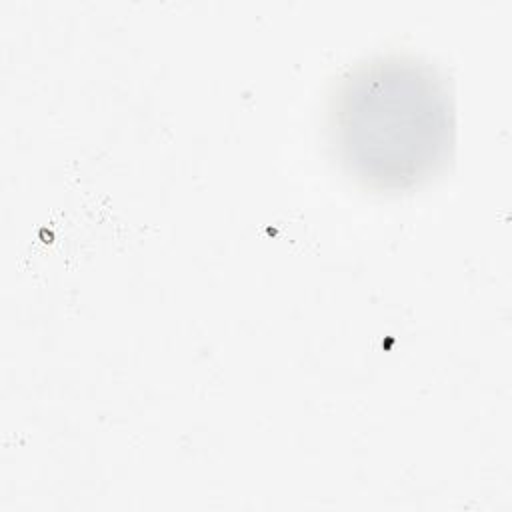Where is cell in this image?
Masks as SVG:
<instances>
[{
	"mask_svg": "<svg viewBox=\"0 0 512 512\" xmlns=\"http://www.w3.org/2000/svg\"><path fill=\"white\" fill-rule=\"evenodd\" d=\"M340 168L374 192H404L436 176L456 142L446 78L420 56L388 52L350 66L326 106Z\"/></svg>",
	"mask_w": 512,
	"mask_h": 512,
	"instance_id": "cell-1",
	"label": "cell"
}]
</instances>
